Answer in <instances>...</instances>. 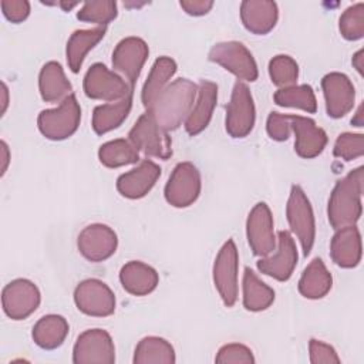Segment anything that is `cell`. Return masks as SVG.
<instances>
[{"label": "cell", "instance_id": "1", "mask_svg": "<svg viewBox=\"0 0 364 364\" xmlns=\"http://www.w3.org/2000/svg\"><path fill=\"white\" fill-rule=\"evenodd\" d=\"M198 95V85L188 78H178L168 84L146 112L165 129L173 131L186 121Z\"/></svg>", "mask_w": 364, "mask_h": 364}, {"label": "cell", "instance_id": "2", "mask_svg": "<svg viewBox=\"0 0 364 364\" xmlns=\"http://www.w3.org/2000/svg\"><path fill=\"white\" fill-rule=\"evenodd\" d=\"M364 169L355 168L333 188L327 206L328 222L334 229L355 225L361 216Z\"/></svg>", "mask_w": 364, "mask_h": 364}, {"label": "cell", "instance_id": "3", "mask_svg": "<svg viewBox=\"0 0 364 364\" xmlns=\"http://www.w3.org/2000/svg\"><path fill=\"white\" fill-rule=\"evenodd\" d=\"M81 121V108L74 94H70L57 108L44 109L38 114L37 125L40 132L53 141L71 136Z\"/></svg>", "mask_w": 364, "mask_h": 364}, {"label": "cell", "instance_id": "4", "mask_svg": "<svg viewBox=\"0 0 364 364\" xmlns=\"http://www.w3.org/2000/svg\"><path fill=\"white\" fill-rule=\"evenodd\" d=\"M286 216L291 232L300 240L303 255L307 256L316 239V220L310 200L299 185L291 186L286 205Z\"/></svg>", "mask_w": 364, "mask_h": 364}, {"label": "cell", "instance_id": "5", "mask_svg": "<svg viewBox=\"0 0 364 364\" xmlns=\"http://www.w3.org/2000/svg\"><path fill=\"white\" fill-rule=\"evenodd\" d=\"M129 141L138 151L148 156L169 159L172 156V141L151 114H142L128 132Z\"/></svg>", "mask_w": 364, "mask_h": 364}, {"label": "cell", "instance_id": "6", "mask_svg": "<svg viewBox=\"0 0 364 364\" xmlns=\"http://www.w3.org/2000/svg\"><path fill=\"white\" fill-rule=\"evenodd\" d=\"M132 87L102 63L92 64L84 77V92L88 98L115 102L132 94Z\"/></svg>", "mask_w": 364, "mask_h": 364}, {"label": "cell", "instance_id": "7", "mask_svg": "<svg viewBox=\"0 0 364 364\" xmlns=\"http://www.w3.org/2000/svg\"><path fill=\"white\" fill-rule=\"evenodd\" d=\"M255 119V102L249 87L242 81H236L226 107V131L233 138H245L253 129Z\"/></svg>", "mask_w": 364, "mask_h": 364}, {"label": "cell", "instance_id": "8", "mask_svg": "<svg viewBox=\"0 0 364 364\" xmlns=\"http://www.w3.org/2000/svg\"><path fill=\"white\" fill-rule=\"evenodd\" d=\"M237 247L232 239H228L213 263V283L226 307H232L237 299Z\"/></svg>", "mask_w": 364, "mask_h": 364}, {"label": "cell", "instance_id": "9", "mask_svg": "<svg viewBox=\"0 0 364 364\" xmlns=\"http://www.w3.org/2000/svg\"><path fill=\"white\" fill-rule=\"evenodd\" d=\"M209 60L222 65L239 80H257V64L246 46L239 41H223L215 44L209 51Z\"/></svg>", "mask_w": 364, "mask_h": 364}, {"label": "cell", "instance_id": "10", "mask_svg": "<svg viewBox=\"0 0 364 364\" xmlns=\"http://www.w3.org/2000/svg\"><path fill=\"white\" fill-rule=\"evenodd\" d=\"M200 188L198 168L191 162H179L165 185V199L175 208H186L199 198Z\"/></svg>", "mask_w": 364, "mask_h": 364}, {"label": "cell", "instance_id": "11", "mask_svg": "<svg viewBox=\"0 0 364 364\" xmlns=\"http://www.w3.org/2000/svg\"><path fill=\"white\" fill-rule=\"evenodd\" d=\"M114 361V341L105 330L90 328L77 337L73 348L74 364H112Z\"/></svg>", "mask_w": 364, "mask_h": 364}, {"label": "cell", "instance_id": "12", "mask_svg": "<svg viewBox=\"0 0 364 364\" xmlns=\"http://www.w3.org/2000/svg\"><path fill=\"white\" fill-rule=\"evenodd\" d=\"M38 287L28 279H16L4 286L1 306L11 320H24L34 313L40 304Z\"/></svg>", "mask_w": 364, "mask_h": 364}, {"label": "cell", "instance_id": "13", "mask_svg": "<svg viewBox=\"0 0 364 364\" xmlns=\"http://www.w3.org/2000/svg\"><path fill=\"white\" fill-rule=\"evenodd\" d=\"M74 301L80 311L94 317H107L115 311L112 290L98 279H87L74 290Z\"/></svg>", "mask_w": 364, "mask_h": 364}, {"label": "cell", "instance_id": "14", "mask_svg": "<svg viewBox=\"0 0 364 364\" xmlns=\"http://www.w3.org/2000/svg\"><path fill=\"white\" fill-rule=\"evenodd\" d=\"M148 54L149 48L142 38L125 37L112 51V68L134 88Z\"/></svg>", "mask_w": 364, "mask_h": 364}, {"label": "cell", "instance_id": "15", "mask_svg": "<svg viewBox=\"0 0 364 364\" xmlns=\"http://www.w3.org/2000/svg\"><path fill=\"white\" fill-rule=\"evenodd\" d=\"M246 236L253 255L264 257L276 249L273 216L264 202H259L250 210L246 220Z\"/></svg>", "mask_w": 364, "mask_h": 364}, {"label": "cell", "instance_id": "16", "mask_svg": "<svg viewBox=\"0 0 364 364\" xmlns=\"http://www.w3.org/2000/svg\"><path fill=\"white\" fill-rule=\"evenodd\" d=\"M77 246L80 253L90 262H102L111 257L118 246L117 233L104 223H92L85 226L78 237Z\"/></svg>", "mask_w": 364, "mask_h": 364}, {"label": "cell", "instance_id": "17", "mask_svg": "<svg viewBox=\"0 0 364 364\" xmlns=\"http://www.w3.org/2000/svg\"><path fill=\"white\" fill-rule=\"evenodd\" d=\"M297 264V247L287 230L277 233V250L273 255L264 256L257 262V269L266 276L279 282H286L291 277Z\"/></svg>", "mask_w": 364, "mask_h": 364}, {"label": "cell", "instance_id": "18", "mask_svg": "<svg viewBox=\"0 0 364 364\" xmlns=\"http://www.w3.org/2000/svg\"><path fill=\"white\" fill-rule=\"evenodd\" d=\"M327 115L341 118L354 107L355 91L351 80L343 73H328L321 80Z\"/></svg>", "mask_w": 364, "mask_h": 364}, {"label": "cell", "instance_id": "19", "mask_svg": "<svg viewBox=\"0 0 364 364\" xmlns=\"http://www.w3.org/2000/svg\"><path fill=\"white\" fill-rule=\"evenodd\" d=\"M290 128L296 135L294 149L299 156L310 159L318 156L327 145V134L317 127L314 119L300 115H290Z\"/></svg>", "mask_w": 364, "mask_h": 364}, {"label": "cell", "instance_id": "20", "mask_svg": "<svg viewBox=\"0 0 364 364\" xmlns=\"http://www.w3.org/2000/svg\"><path fill=\"white\" fill-rule=\"evenodd\" d=\"M159 176L161 168L151 159H144L136 168L119 175L117 189L128 199H139L154 188Z\"/></svg>", "mask_w": 364, "mask_h": 364}, {"label": "cell", "instance_id": "21", "mask_svg": "<svg viewBox=\"0 0 364 364\" xmlns=\"http://www.w3.org/2000/svg\"><path fill=\"white\" fill-rule=\"evenodd\" d=\"M361 235L355 225L336 229L330 242V256L333 262L344 269L355 267L361 260Z\"/></svg>", "mask_w": 364, "mask_h": 364}, {"label": "cell", "instance_id": "22", "mask_svg": "<svg viewBox=\"0 0 364 364\" xmlns=\"http://www.w3.org/2000/svg\"><path fill=\"white\" fill-rule=\"evenodd\" d=\"M218 101V85L212 81H202L198 87L195 104L185 121V129L189 135L200 134L210 122Z\"/></svg>", "mask_w": 364, "mask_h": 364}, {"label": "cell", "instance_id": "23", "mask_svg": "<svg viewBox=\"0 0 364 364\" xmlns=\"http://www.w3.org/2000/svg\"><path fill=\"white\" fill-rule=\"evenodd\" d=\"M240 18L250 33L266 34L277 23V4L267 0H245L240 4Z\"/></svg>", "mask_w": 364, "mask_h": 364}, {"label": "cell", "instance_id": "24", "mask_svg": "<svg viewBox=\"0 0 364 364\" xmlns=\"http://www.w3.org/2000/svg\"><path fill=\"white\" fill-rule=\"evenodd\" d=\"M119 282L129 294L145 296L156 289L159 276L149 264L139 260H131L121 267Z\"/></svg>", "mask_w": 364, "mask_h": 364}, {"label": "cell", "instance_id": "25", "mask_svg": "<svg viewBox=\"0 0 364 364\" xmlns=\"http://www.w3.org/2000/svg\"><path fill=\"white\" fill-rule=\"evenodd\" d=\"M38 90L46 102L64 101L73 91L60 63L48 61L43 65L38 75Z\"/></svg>", "mask_w": 364, "mask_h": 364}, {"label": "cell", "instance_id": "26", "mask_svg": "<svg viewBox=\"0 0 364 364\" xmlns=\"http://www.w3.org/2000/svg\"><path fill=\"white\" fill-rule=\"evenodd\" d=\"M105 26L87 28V30H75L67 41L65 55L68 67L73 73H78L85 55L91 48H94L105 36Z\"/></svg>", "mask_w": 364, "mask_h": 364}, {"label": "cell", "instance_id": "27", "mask_svg": "<svg viewBox=\"0 0 364 364\" xmlns=\"http://www.w3.org/2000/svg\"><path fill=\"white\" fill-rule=\"evenodd\" d=\"M333 284V277L320 257L313 259L303 270L299 280V291L303 297L317 300L324 297Z\"/></svg>", "mask_w": 364, "mask_h": 364}, {"label": "cell", "instance_id": "28", "mask_svg": "<svg viewBox=\"0 0 364 364\" xmlns=\"http://www.w3.org/2000/svg\"><path fill=\"white\" fill-rule=\"evenodd\" d=\"M68 330V323L63 316L47 314L34 324L31 336L38 347L44 350H54L64 343Z\"/></svg>", "mask_w": 364, "mask_h": 364}, {"label": "cell", "instance_id": "29", "mask_svg": "<svg viewBox=\"0 0 364 364\" xmlns=\"http://www.w3.org/2000/svg\"><path fill=\"white\" fill-rule=\"evenodd\" d=\"M131 107H132V94L115 102L97 105L92 112V129L98 135H102L118 128L127 119L131 111Z\"/></svg>", "mask_w": 364, "mask_h": 364}, {"label": "cell", "instance_id": "30", "mask_svg": "<svg viewBox=\"0 0 364 364\" xmlns=\"http://www.w3.org/2000/svg\"><path fill=\"white\" fill-rule=\"evenodd\" d=\"M176 73V63L166 55H162L155 60L149 75L142 87L141 100L145 108H149L156 97L166 88L169 80Z\"/></svg>", "mask_w": 364, "mask_h": 364}, {"label": "cell", "instance_id": "31", "mask_svg": "<svg viewBox=\"0 0 364 364\" xmlns=\"http://www.w3.org/2000/svg\"><path fill=\"white\" fill-rule=\"evenodd\" d=\"M242 289L243 306L249 311L266 310L274 301V290L264 282H262L257 274L249 267H245Z\"/></svg>", "mask_w": 364, "mask_h": 364}, {"label": "cell", "instance_id": "32", "mask_svg": "<svg viewBox=\"0 0 364 364\" xmlns=\"http://www.w3.org/2000/svg\"><path fill=\"white\" fill-rule=\"evenodd\" d=\"M135 364H173L176 361L175 350L169 341L162 337H144L135 347Z\"/></svg>", "mask_w": 364, "mask_h": 364}, {"label": "cell", "instance_id": "33", "mask_svg": "<svg viewBox=\"0 0 364 364\" xmlns=\"http://www.w3.org/2000/svg\"><path fill=\"white\" fill-rule=\"evenodd\" d=\"M100 162L107 168H118L139 161L138 149L129 139H112L102 144L98 149Z\"/></svg>", "mask_w": 364, "mask_h": 364}, {"label": "cell", "instance_id": "34", "mask_svg": "<svg viewBox=\"0 0 364 364\" xmlns=\"http://www.w3.org/2000/svg\"><path fill=\"white\" fill-rule=\"evenodd\" d=\"M273 98L274 102L280 107L299 108L310 114H314L317 111V100L313 88L309 84L280 88L274 92Z\"/></svg>", "mask_w": 364, "mask_h": 364}, {"label": "cell", "instance_id": "35", "mask_svg": "<svg viewBox=\"0 0 364 364\" xmlns=\"http://www.w3.org/2000/svg\"><path fill=\"white\" fill-rule=\"evenodd\" d=\"M269 75L272 82L280 88L294 85L299 77L297 63L286 54L274 55L269 63Z\"/></svg>", "mask_w": 364, "mask_h": 364}, {"label": "cell", "instance_id": "36", "mask_svg": "<svg viewBox=\"0 0 364 364\" xmlns=\"http://www.w3.org/2000/svg\"><path fill=\"white\" fill-rule=\"evenodd\" d=\"M117 17V3L111 0L85 1L77 11V18L85 23L105 26Z\"/></svg>", "mask_w": 364, "mask_h": 364}, {"label": "cell", "instance_id": "37", "mask_svg": "<svg viewBox=\"0 0 364 364\" xmlns=\"http://www.w3.org/2000/svg\"><path fill=\"white\" fill-rule=\"evenodd\" d=\"M338 28L346 40H360L364 36V3H355L340 16Z\"/></svg>", "mask_w": 364, "mask_h": 364}, {"label": "cell", "instance_id": "38", "mask_svg": "<svg viewBox=\"0 0 364 364\" xmlns=\"http://www.w3.org/2000/svg\"><path fill=\"white\" fill-rule=\"evenodd\" d=\"M364 154V135L344 132L340 134L336 139L333 155L336 158H341L344 161H353L355 158L363 156Z\"/></svg>", "mask_w": 364, "mask_h": 364}, {"label": "cell", "instance_id": "39", "mask_svg": "<svg viewBox=\"0 0 364 364\" xmlns=\"http://www.w3.org/2000/svg\"><path fill=\"white\" fill-rule=\"evenodd\" d=\"M215 361L218 364H253L255 357L249 347L239 343H230L219 348Z\"/></svg>", "mask_w": 364, "mask_h": 364}, {"label": "cell", "instance_id": "40", "mask_svg": "<svg viewBox=\"0 0 364 364\" xmlns=\"http://www.w3.org/2000/svg\"><path fill=\"white\" fill-rule=\"evenodd\" d=\"M309 353H310L311 364H338L340 363V357L337 355L336 350L330 344L321 340L311 338L309 341Z\"/></svg>", "mask_w": 364, "mask_h": 364}, {"label": "cell", "instance_id": "41", "mask_svg": "<svg viewBox=\"0 0 364 364\" xmlns=\"http://www.w3.org/2000/svg\"><path fill=\"white\" fill-rule=\"evenodd\" d=\"M267 134L274 141H286L290 136V115L280 112H270L266 122Z\"/></svg>", "mask_w": 364, "mask_h": 364}, {"label": "cell", "instance_id": "42", "mask_svg": "<svg viewBox=\"0 0 364 364\" xmlns=\"http://www.w3.org/2000/svg\"><path fill=\"white\" fill-rule=\"evenodd\" d=\"M1 10L7 20L20 23L30 14V3L27 0H1Z\"/></svg>", "mask_w": 364, "mask_h": 364}, {"label": "cell", "instance_id": "43", "mask_svg": "<svg viewBox=\"0 0 364 364\" xmlns=\"http://www.w3.org/2000/svg\"><path fill=\"white\" fill-rule=\"evenodd\" d=\"M179 4L191 16H203L213 7L212 0H182Z\"/></svg>", "mask_w": 364, "mask_h": 364}, {"label": "cell", "instance_id": "44", "mask_svg": "<svg viewBox=\"0 0 364 364\" xmlns=\"http://www.w3.org/2000/svg\"><path fill=\"white\" fill-rule=\"evenodd\" d=\"M0 154H1V175L6 173L7 171V166H9V162H10V151H9V146L4 141L0 142Z\"/></svg>", "mask_w": 364, "mask_h": 364}, {"label": "cell", "instance_id": "45", "mask_svg": "<svg viewBox=\"0 0 364 364\" xmlns=\"http://www.w3.org/2000/svg\"><path fill=\"white\" fill-rule=\"evenodd\" d=\"M353 65L358 71L360 75L364 74V50L360 48L354 55H353Z\"/></svg>", "mask_w": 364, "mask_h": 364}, {"label": "cell", "instance_id": "46", "mask_svg": "<svg viewBox=\"0 0 364 364\" xmlns=\"http://www.w3.org/2000/svg\"><path fill=\"white\" fill-rule=\"evenodd\" d=\"M1 94H3V102H1V114L6 112V108H7V104H9V90H7V85L4 82H1Z\"/></svg>", "mask_w": 364, "mask_h": 364}, {"label": "cell", "instance_id": "47", "mask_svg": "<svg viewBox=\"0 0 364 364\" xmlns=\"http://www.w3.org/2000/svg\"><path fill=\"white\" fill-rule=\"evenodd\" d=\"M351 124H354L355 127H361L363 125V104H360L357 112H355V118L351 119Z\"/></svg>", "mask_w": 364, "mask_h": 364}, {"label": "cell", "instance_id": "48", "mask_svg": "<svg viewBox=\"0 0 364 364\" xmlns=\"http://www.w3.org/2000/svg\"><path fill=\"white\" fill-rule=\"evenodd\" d=\"M58 4H60V6H61V7H63V9H64V10H65V11H68V10H70V9H73V7H75V6H77V4H78V3H77V1H71V3H67V1H60V3H58Z\"/></svg>", "mask_w": 364, "mask_h": 364}, {"label": "cell", "instance_id": "49", "mask_svg": "<svg viewBox=\"0 0 364 364\" xmlns=\"http://www.w3.org/2000/svg\"><path fill=\"white\" fill-rule=\"evenodd\" d=\"M124 4L128 6V7H131V6H132V7H139V6H144L145 3H124Z\"/></svg>", "mask_w": 364, "mask_h": 364}]
</instances>
